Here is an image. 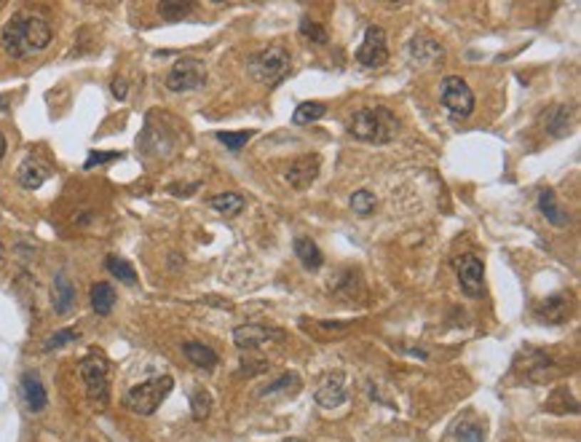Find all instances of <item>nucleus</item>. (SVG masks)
Masks as SVG:
<instances>
[{
    "label": "nucleus",
    "mask_w": 581,
    "mask_h": 442,
    "mask_svg": "<svg viewBox=\"0 0 581 442\" xmlns=\"http://www.w3.org/2000/svg\"><path fill=\"white\" fill-rule=\"evenodd\" d=\"M51 38H54V33H51V24L46 16L33 11H19L3 24L0 43L11 59H27V56L43 54L51 46Z\"/></svg>",
    "instance_id": "f257e3e1"
},
{
    "label": "nucleus",
    "mask_w": 581,
    "mask_h": 442,
    "mask_svg": "<svg viewBox=\"0 0 581 442\" xmlns=\"http://www.w3.org/2000/svg\"><path fill=\"white\" fill-rule=\"evenodd\" d=\"M349 132L351 137H356L359 143H373L384 145L391 143L399 132V118L394 113L384 108V105H375V108H359L349 121Z\"/></svg>",
    "instance_id": "f03ea898"
},
{
    "label": "nucleus",
    "mask_w": 581,
    "mask_h": 442,
    "mask_svg": "<svg viewBox=\"0 0 581 442\" xmlns=\"http://www.w3.org/2000/svg\"><path fill=\"white\" fill-rule=\"evenodd\" d=\"M175 386V381L169 376H158L150 378V381H143L126 391L123 397V405L137 413V416H153L155 410L161 408V402L169 397V391Z\"/></svg>",
    "instance_id": "7ed1b4c3"
},
{
    "label": "nucleus",
    "mask_w": 581,
    "mask_h": 442,
    "mask_svg": "<svg viewBox=\"0 0 581 442\" xmlns=\"http://www.w3.org/2000/svg\"><path fill=\"white\" fill-rule=\"evenodd\" d=\"M247 65H250L252 81L263 83V86H271V83H279L287 76V70H289V51H287L284 46H268V48H260L257 54L250 56Z\"/></svg>",
    "instance_id": "20e7f679"
},
{
    "label": "nucleus",
    "mask_w": 581,
    "mask_h": 442,
    "mask_svg": "<svg viewBox=\"0 0 581 442\" xmlns=\"http://www.w3.org/2000/svg\"><path fill=\"white\" fill-rule=\"evenodd\" d=\"M81 378L86 384L88 399L99 408H105L110 397V362L105 359V354L88 351L81 359Z\"/></svg>",
    "instance_id": "39448f33"
},
{
    "label": "nucleus",
    "mask_w": 581,
    "mask_h": 442,
    "mask_svg": "<svg viewBox=\"0 0 581 442\" xmlns=\"http://www.w3.org/2000/svg\"><path fill=\"white\" fill-rule=\"evenodd\" d=\"M439 100L453 118H469L474 113V91L461 76H448L439 88Z\"/></svg>",
    "instance_id": "423d86ee"
},
{
    "label": "nucleus",
    "mask_w": 581,
    "mask_h": 442,
    "mask_svg": "<svg viewBox=\"0 0 581 442\" xmlns=\"http://www.w3.org/2000/svg\"><path fill=\"white\" fill-rule=\"evenodd\" d=\"M207 83V65L201 59H177L175 67L166 76V88L169 91H196Z\"/></svg>",
    "instance_id": "0eeeda50"
},
{
    "label": "nucleus",
    "mask_w": 581,
    "mask_h": 442,
    "mask_svg": "<svg viewBox=\"0 0 581 442\" xmlns=\"http://www.w3.org/2000/svg\"><path fill=\"white\" fill-rule=\"evenodd\" d=\"M356 62L367 70H375V67H384L389 62V46H386V33L384 27H375L370 24L364 30V41L362 46L356 48Z\"/></svg>",
    "instance_id": "6e6552de"
},
{
    "label": "nucleus",
    "mask_w": 581,
    "mask_h": 442,
    "mask_svg": "<svg viewBox=\"0 0 581 442\" xmlns=\"http://www.w3.org/2000/svg\"><path fill=\"white\" fill-rule=\"evenodd\" d=\"M407 56L416 67H434L445 62V46L431 35H416L407 43Z\"/></svg>",
    "instance_id": "1a4fd4ad"
},
{
    "label": "nucleus",
    "mask_w": 581,
    "mask_h": 442,
    "mask_svg": "<svg viewBox=\"0 0 581 442\" xmlns=\"http://www.w3.org/2000/svg\"><path fill=\"white\" fill-rule=\"evenodd\" d=\"M284 338V330L265 327V324H242L233 330V343L239 349H260L265 343H282Z\"/></svg>",
    "instance_id": "9d476101"
},
{
    "label": "nucleus",
    "mask_w": 581,
    "mask_h": 442,
    "mask_svg": "<svg viewBox=\"0 0 581 442\" xmlns=\"http://www.w3.org/2000/svg\"><path fill=\"white\" fill-rule=\"evenodd\" d=\"M456 271H458V284L466 295H480L485 287V268L480 263V257L474 255H461L456 260Z\"/></svg>",
    "instance_id": "9b49d317"
},
{
    "label": "nucleus",
    "mask_w": 581,
    "mask_h": 442,
    "mask_svg": "<svg viewBox=\"0 0 581 442\" xmlns=\"http://www.w3.org/2000/svg\"><path fill=\"white\" fill-rule=\"evenodd\" d=\"M319 169H322V158H319V155H300V158H295V161L289 164L284 180L295 190H308L317 183Z\"/></svg>",
    "instance_id": "f8f14e48"
},
{
    "label": "nucleus",
    "mask_w": 581,
    "mask_h": 442,
    "mask_svg": "<svg viewBox=\"0 0 581 442\" xmlns=\"http://www.w3.org/2000/svg\"><path fill=\"white\" fill-rule=\"evenodd\" d=\"M349 399V389H346V376L343 373H332L322 381L317 389V405L324 410H335Z\"/></svg>",
    "instance_id": "ddd939ff"
},
{
    "label": "nucleus",
    "mask_w": 581,
    "mask_h": 442,
    "mask_svg": "<svg viewBox=\"0 0 581 442\" xmlns=\"http://www.w3.org/2000/svg\"><path fill=\"white\" fill-rule=\"evenodd\" d=\"M48 177H51V166L41 161L38 155H27L16 169V180L24 190H38Z\"/></svg>",
    "instance_id": "4468645a"
},
{
    "label": "nucleus",
    "mask_w": 581,
    "mask_h": 442,
    "mask_svg": "<svg viewBox=\"0 0 581 442\" xmlns=\"http://www.w3.org/2000/svg\"><path fill=\"white\" fill-rule=\"evenodd\" d=\"M22 399L30 413H43L46 410L48 394H46V386L38 378V373H24L22 376Z\"/></svg>",
    "instance_id": "2eb2a0df"
},
{
    "label": "nucleus",
    "mask_w": 581,
    "mask_h": 442,
    "mask_svg": "<svg viewBox=\"0 0 581 442\" xmlns=\"http://www.w3.org/2000/svg\"><path fill=\"white\" fill-rule=\"evenodd\" d=\"M51 303H54V311L59 317H65L76 309V287L67 279V274H56L51 282Z\"/></svg>",
    "instance_id": "dca6fc26"
},
{
    "label": "nucleus",
    "mask_w": 581,
    "mask_h": 442,
    "mask_svg": "<svg viewBox=\"0 0 581 442\" xmlns=\"http://www.w3.org/2000/svg\"><path fill=\"white\" fill-rule=\"evenodd\" d=\"M541 126L544 132L552 137H565L570 132V108L568 105H552L547 108V113H541Z\"/></svg>",
    "instance_id": "f3484780"
},
{
    "label": "nucleus",
    "mask_w": 581,
    "mask_h": 442,
    "mask_svg": "<svg viewBox=\"0 0 581 442\" xmlns=\"http://www.w3.org/2000/svg\"><path fill=\"white\" fill-rule=\"evenodd\" d=\"M568 309H570L568 295H555V298H547L538 306L536 319H541L544 324H560V322H565V317H568Z\"/></svg>",
    "instance_id": "a211bd4d"
},
{
    "label": "nucleus",
    "mask_w": 581,
    "mask_h": 442,
    "mask_svg": "<svg viewBox=\"0 0 581 442\" xmlns=\"http://www.w3.org/2000/svg\"><path fill=\"white\" fill-rule=\"evenodd\" d=\"M295 257L300 260V265L306 271H319L324 265V255L317 247V242H311L306 236H297L295 239Z\"/></svg>",
    "instance_id": "6ab92c4d"
},
{
    "label": "nucleus",
    "mask_w": 581,
    "mask_h": 442,
    "mask_svg": "<svg viewBox=\"0 0 581 442\" xmlns=\"http://www.w3.org/2000/svg\"><path fill=\"white\" fill-rule=\"evenodd\" d=\"M538 210H541V215H544L555 228H565L570 222V215L560 207L552 190H541V193H538Z\"/></svg>",
    "instance_id": "aec40b11"
},
{
    "label": "nucleus",
    "mask_w": 581,
    "mask_h": 442,
    "mask_svg": "<svg viewBox=\"0 0 581 442\" xmlns=\"http://www.w3.org/2000/svg\"><path fill=\"white\" fill-rule=\"evenodd\" d=\"M182 354L187 356V362L190 365L201 367V370H215V365L220 362V356L209 346H204V343L198 341H187L182 343Z\"/></svg>",
    "instance_id": "412c9836"
},
{
    "label": "nucleus",
    "mask_w": 581,
    "mask_h": 442,
    "mask_svg": "<svg viewBox=\"0 0 581 442\" xmlns=\"http://www.w3.org/2000/svg\"><path fill=\"white\" fill-rule=\"evenodd\" d=\"M113 306H115V289L105 284V282L94 284L91 287V309H94V314L97 317H108Z\"/></svg>",
    "instance_id": "4be33fe9"
},
{
    "label": "nucleus",
    "mask_w": 581,
    "mask_h": 442,
    "mask_svg": "<svg viewBox=\"0 0 581 442\" xmlns=\"http://www.w3.org/2000/svg\"><path fill=\"white\" fill-rule=\"evenodd\" d=\"M327 115V105L324 102H300L292 113V123L295 126H308V123H317Z\"/></svg>",
    "instance_id": "5701e85b"
},
{
    "label": "nucleus",
    "mask_w": 581,
    "mask_h": 442,
    "mask_svg": "<svg viewBox=\"0 0 581 442\" xmlns=\"http://www.w3.org/2000/svg\"><path fill=\"white\" fill-rule=\"evenodd\" d=\"M209 207L217 210L220 215H225V217H236L244 210V196L242 193H230V190L228 193H217V196L209 199Z\"/></svg>",
    "instance_id": "b1692460"
},
{
    "label": "nucleus",
    "mask_w": 581,
    "mask_h": 442,
    "mask_svg": "<svg viewBox=\"0 0 581 442\" xmlns=\"http://www.w3.org/2000/svg\"><path fill=\"white\" fill-rule=\"evenodd\" d=\"M105 268H108L110 274L118 279V282H123V284H137V271H134V265L129 263V260L118 257V255H108Z\"/></svg>",
    "instance_id": "393cba45"
},
{
    "label": "nucleus",
    "mask_w": 581,
    "mask_h": 442,
    "mask_svg": "<svg viewBox=\"0 0 581 442\" xmlns=\"http://www.w3.org/2000/svg\"><path fill=\"white\" fill-rule=\"evenodd\" d=\"M193 11H196V3H182V0H164V3H158V14L166 22H180V19L190 16Z\"/></svg>",
    "instance_id": "a878e982"
},
{
    "label": "nucleus",
    "mask_w": 581,
    "mask_h": 442,
    "mask_svg": "<svg viewBox=\"0 0 581 442\" xmlns=\"http://www.w3.org/2000/svg\"><path fill=\"white\" fill-rule=\"evenodd\" d=\"M297 30H300V35H303V38H308L311 43H317V46H327V41H329L327 30H324L319 22H314L311 16H303V19H300V24H297Z\"/></svg>",
    "instance_id": "bb28decb"
},
{
    "label": "nucleus",
    "mask_w": 581,
    "mask_h": 442,
    "mask_svg": "<svg viewBox=\"0 0 581 442\" xmlns=\"http://www.w3.org/2000/svg\"><path fill=\"white\" fill-rule=\"evenodd\" d=\"M252 129H244V132H217L215 137H217V143L228 148L230 153H239V150H244V145L252 140Z\"/></svg>",
    "instance_id": "cd10ccee"
},
{
    "label": "nucleus",
    "mask_w": 581,
    "mask_h": 442,
    "mask_svg": "<svg viewBox=\"0 0 581 442\" xmlns=\"http://www.w3.org/2000/svg\"><path fill=\"white\" fill-rule=\"evenodd\" d=\"M209 413H212V394H209L207 389L193 391V397H190V416H193V421H204Z\"/></svg>",
    "instance_id": "c85d7f7f"
},
{
    "label": "nucleus",
    "mask_w": 581,
    "mask_h": 442,
    "mask_svg": "<svg viewBox=\"0 0 581 442\" xmlns=\"http://www.w3.org/2000/svg\"><path fill=\"white\" fill-rule=\"evenodd\" d=\"M351 210L354 215H359V217H370L375 210V193H370V190H356L351 196Z\"/></svg>",
    "instance_id": "c756f323"
},
{
    "label": "nucleus",
    "mask_w": 581,
    "mask_h": 442,
    "mask_svg": "<svg viewBox=\"0 0 581 442\" xmlns=\"http://www.w3.org/2000/svg\"><path fill=\"white\" fill-rule=\"evenodd\" d=\"M453 434L458 442H485V429L480 423H458Z\"/></svg>",
    "instance_id": "7c9ffc66"
},
{
    "label": "nucleus",
    "mask_w": 581,
    "mask_h": 442,
    "mask_svg": "<svg viewBox=\"0 0 581 442\" xmlns=\"http://www.w3.org/2000/svg\"><path fill=\"white\" fill-rule=\"evenodd\" d=\"M73 341H78V330H59L43 343V349L46 351H54V349H62V346H67V343H73Z\"/></svg>",
    "instance_id": "2f4dec72"
},
{
    "label": "nucleus",
    "mask_w": 581,
    "mask_h": 442,
    "mask_svg": "<svg viewBox=\"0 0 581 442\" xmlns=\"http://www.w3.org/2000/svg\"><path fill=\"white\" fill-rule=\"evenodd\" d=\"M115 158H121V153L118 150H108V153H102V150H91L88 153V158L83 161V169H94V166H102V164H110V161H115Z\"/></svg>",
    "instance_id": "473e14b6"
},
{
    "label": "nucleus",
    "mask_w": 581,
    "mask_h": 442,
    "mask_svg": "<svg viewBox=\"0 0 581 442\" xmlns=\"http://www.w3.org/2000/svg\"><path fill=\"white\" fill-rule=\"evenodd\" d=\"M287 386H297V376H292V373L282 376L279 381L268 384V386L260 391V397H274V394H279V391H287Z\"/></svg>",
    "instance_id": "72a5a7b5"
},
{
    "label": "nucleus",
    "mask_w": 581,
    "mask_h": 442,
    "mask_svg": "<svg viewBox=\"0 0 581 442\" xmlns=\"http://www.w3.org/2000/svg\"><path fill=\"white\" fill-rule=\"evenodd\" d=\"M110 91H113V97H115V100H126V94H129L126 81H123V78H115V81H113V86H110Z\"/></svg>",
    "instance_id": "f704fd0d"
},
{
    "label": "nucleus",
    "mask_w": 581,
    "mask_h": 442,
    "mask_svg": "<svg viewBox=\"0 0 581 442\" xmlns=\"http://www.w3.org/2000/svg\"><path fill=\"white\" fill-rule=\"evenodd\" d=\"M6 150H9V140H6V134L0 132V164H3V158H6Z\"/></svg>",
    "instance_id": "c9c22d12"
},
{
    "label": "nucleus",
    "mask_w": 581,
    "mask_h": 442,
    "mask_svg": "<svg viewBox=\"0 0 581 442\" xmlns=\"http://www.w3.org/2000/svg\"><path fill=\"white\" fill-rule=\"evenodd\" d=\"M284 442H308V440H303V437H289V440H284Z\"/></svg>",
    "instance_id": "e433bc0d"
},
{
    "label": "nucleus",
    "mask_w": 581,
    "mask_h": 442,
    "mask_svg": "<svg viewBox=\"0 0 581 442\" xmlns=\"http://www.w3.org/2000/svg\"><path fill=\"white\" fill-rule=\"evenodd\" d=\"M0 255H3V244H0Z\"/></svg>",
    "instance_id": "4c0bfd02"
}]
</instances>
